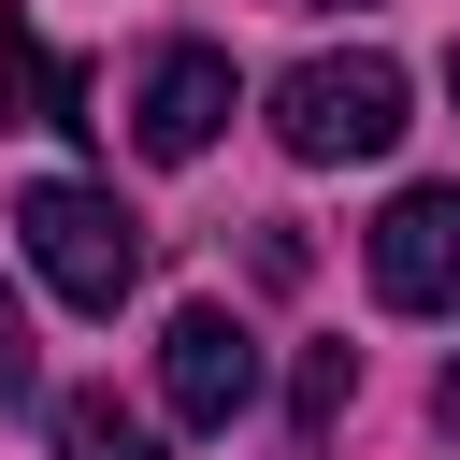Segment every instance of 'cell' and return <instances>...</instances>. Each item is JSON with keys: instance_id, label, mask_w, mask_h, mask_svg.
Instances as JSON below:
<instances>
[{"instance_id": "1", "label": "cell", "mask_w": 460, "mask_h": 460, "mask_svg": "<svg viewBox=\"0 0 460 460\" xmlns=\"http://www.w3.org/2000/svg\"><path fill=\"white\" fill-rule=\"evenodd\" d=\"M14 244H29V273H43L72 316H115V302L144 288V216H129L115 187H86V172H29V187H14Z\"/></svg>"}, {"instance_id": "2", "label": "cell", "mask_w": 460, "mask_h": 460, "mask_svg": "<svg viewBox=\"0 0 460 460\" xmlns=\"http://www.w3.org/2000/svg\"><path fill=\"white\" fill-rule=\"evenodd\" d=\"M273 144H288V158H388V144H402V72H388L374 43L302 58V72L273 86Z\"/></svg>"}, {"instance_id": "3", "label": "cell", "mask_w": 460, "mask_h": 460, "mask_svg": "<svg viewBox=\"0 0 460 460\" xmlns=\"http://www.w3.org/2000/svg\"><path fill=\"white\" fill-rule=\"evenodd\" d=\"M359 273L388 316H460V187H402L359 230Z\"/></svg>"}, {"instance_id": "4", "label": "cell", "mask_w": 460, "mask_h": 460, "mask_svg": "<svg viewBox=\"0 0 460 460\" xmlns=\"http://www.w3.org/2000/svg\"><path fill=\"white\" fill-rule=\"evenodd\" d=\"M158 402H172L187 431H230V417L259 402V331H244L230 302H187V316L158 331Z\"/></svg>"}, {"instance_id": "5", "label": "cell", "mask_w": 460, "mask_h": 460, "mask_svg": "<svg viewBox=\"0 0 460 460\" xmlns=\"http://www.w3.org/2000/svg\"><path fill=\"white\" fill-rule=\"evenodd\" d=\"M230 101H244V86H230V58H216V43H158V58H144V86H129V144L172 172V158H201V144L230 129Z\"/></svg>"}, {"instance_id": "6", "label": "cell", "mask_w": 460, "mask_h": 460, "mask_svg": "<svg viewBox=\"0 0 460 460\" xmlns=\"http://www.w3.org/2000/svg\"><path fill=\"white\" fill-rule=\"evenodd\" d=\"M0 86H29V101L58 115V129H101V115H86L101 86H86V72H72V58H58V43L29 29V14H0Z\"/></svg>"}, {"instance_id": "7", "label": "cell", "mask_w": 460, "mask_h": 460, "mask_svg": "<svg viewBox=\"0 0 460 460\" xmlns=\"http://www.w3.org/2000/svg\"><path fill=\"white\" fill-rule=\"evenodd\" d=\"M58 460H158V431H144V402L72 388V402H58Z\"/></svg>"}, {"instance_id": "8", "label": "cell", "mask_w": 460, "mask_h": 460, "mask_svg": "<svg viewBox=\"0 0 460 460\" xmlns=\"http://www.w3.org/2000/svg\"><path fill=\"white\" fill-rule=\"evenodd\" d=\"M359 402V345H302V374H288V431L302 446H331V417Z\"/></svg>"}, {"instance_id": "9", "label": "cell", "mask_w": 460, "mask_h": 460, "mask_svg": "<svg viewBox=\"0 0 460 460\" xmlns=\"http://www.w3.org/2000/svg\"><path fill=\"white\" fill-rule=\"evenodd\" d=\"M29 388H43V345H29V302H14V288H0V417H14V402H29Z\"/></svg>"}, {"instance_id": "10", "label": "cell", "mask_w": 460, "mask_h": 460, "mask_svg": "<svg viewBox=\"0 0 460 460\" xmlns=\"http://www.w3.org/2000/svg\"><path fill=\"white\" fill-rule=\"evenodd\" d=\"M446 101H460V43H446Z\"/></svg>"}, {"instance_id": "11", "label": "cell", "mask_w": 460, "mask_h": 460, "mask_svg": "<svg viewBox=\"0 0 460 460\" xmlns=\"http://www.w3.org/2000/svg\"><path fill=\"white\" fill-rule=\"evenodd\" d=\"M316 14H331V0H316Z\"/></svg>"}]
</instances>
